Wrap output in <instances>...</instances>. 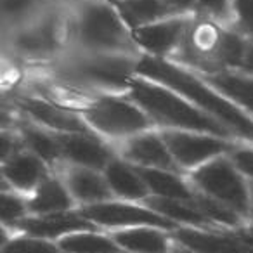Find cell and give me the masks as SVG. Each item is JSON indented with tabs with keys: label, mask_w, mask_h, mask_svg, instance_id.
Returning <instances> with one entry per match:
<instances>
[{
	"label": "cell",
	"mask_w": 253,
	"mask_h": 253,
	"mask_svg": "<svg viewBox=\"0 0 253 253\" xmlns=\"http://www.w3.org/2000/svg\"><path fill=\"white\" fill-rule=\"evenodd\" d=\"M137 73L187 97L193 104L200 106L203 111L210 113V116L227 126L232 134L253 142V120L196 77L158 57H142L137 63Z\"/></svg>",
	"instance_id": "1"
},
{
	"label": "cell",
	"mask_w": 253,
	"mask_h": 253,
	"mask_svg": "<svg viewBox=\"0 0 253 253\" xmlns=\"http://www.w3.org/2000/svg\"><path fill=\"white\" fill-rule=\"evenodd\" d=\"M128 87H130L132 101L162 125L213 134L222 139L231 135L227 126H224L213 116L203 115L191 102L180 99V95L172 88L156 85V82L148 78L130 80Z\"/></svg>",
	"instance_id": "2"
},
{
	"label": "cell",
	"mask_w": 253,
	"mask_h": 253,
	"mask_svg": "<svg viewBox=\"0 0 253 253\" xmlns=\"http://www.w3.org/2000/svg\"><path fill=\"white\" fill-rule=\"evenodd\" d=\"M78 39L82 45L92 50L116 52L132 49L122 19L104 4H88L82 11L78 21Z\"/></svg>",
	"instance_id": "3"
},
{
	"label": "cell",
	"mask_w": 253,
	"mask_h": 253,
	"mask_svg": "<svg viewBox=\"0 0 253 253\" xmlns=\"http://www.w3.org/2000/svg\"><path fill=\"white\" fill-rule=\"evenodd\" d=\"M193 180L215 200L229 205L238 213H246L250 208V196L245 180L232 163L224 158H215L201 165L193 173Z\"/></svg>",
	"instance_id": "4"
},
{
	"label": "cell",
	"mask_w": 253,
	"mask_h": 253,
	"mask_svg": "<svg viewBox=\"0 0 253 253\" xmlns=\"http://www.w3.org/2000/svg\"><path fill=\"white\" fill-rule=\"evenodd\" d=\"M85 118L94 128L108 135H130L149 126L148 113L135 102L116 97H102L85 111Z\"/></svg>",
	"instance_id": "5"
},
{
	"label": "cell",
	"mask_w": 253,
	"mask_h": 253,
	"mask_svg": "<svg viewBox=\"0 0 253 253\" xmlns=\"http://www.w3.org/2000/svg\"><path fill=\"white\" fill-rule=\"evenodd\" d=\"M134 71H137L135 61L126 56H111V54L85 57L70 68L71 77L77 80L108 88L130 85V75Z\"/></svg>",
	"instance_id": "6"
},
{
	"label": "cell",
	"mask_w": 253,
	"mask_h": 253,
	"mask_svg": "<svg viewBox=\"0 0 253 253\" xmlns=\"http://www.w3.org/2000/svg\"><path fill=\"white\" fill-rule=\"evenodd\" d=\"M82 215L90 222L106 227H128V225H151V227L173 229L170 218L155 210L123 203H92L82 210Z\"/></svg>",
	"instance_id": "7"
},
{
	"label": "cell",
	"mask_w": 253,
	"mask_h": 253,
	"mask_svg": "<svg viewBox=\"0 0 253 253\" xmlns=\"http://www.w3.org/2000/svg\"><path fill=\"white\" fill-rule=\"evenodd\" d=\"M163 141L167 142L170 153L177 165L191 167L201 165L208 160L215 158L217 155H222L229 149V144L222 141L217 135H201L191 134V132H163Z\"/></svg>",
	"instance_id": "8"
},
{
	"label": "cell",
	"mask_w": 253,
	"mask_h": 253,
	"mask_svg": "<svg viewBox=\"0 0 253 253\" xmlns=\"http://www.w3.org/2000/svg\"><path fill=\"white\" fill-rule=\"evenodd\" d=\"M177 241L193 253H253V245L236 236H218L198 229H177Z\"/></svg>",
	"instance_id": "9"
},
{
	"label": "cell",
	"mask_w": 253,
	"mask_h": 253,
	"mask_svg": "<svg viewBox=\"0 0 253 253\" xmlns=\"http://www.w3.org/2000/svg\"><path fill=\"white\" fill-rule=\"evenodd\" d=\"M125 155L146 169H163L172 172L177 167L167 142L156 134H142L130 139L125 148Z\"/></svg>",
	"instance_id": "10"
},
{
	"label": "cell",
	"mask_w": 253,
	"mask_h": 253,
	"mask_svg": "<svg viewBox=\"0 0 253 253\" xmlns=\"http://www.w3.org/2000/svg\"><path fill=\"white\" fill-rule=\"evenodd\" d=\"M21 227L37 238H57V236L73 234V232L90 231L92 224L84 215L57 211V213H47L37 218H26L21 222Z\"/></svg>",
	"instance_id": "11"
},
{
	"label": "cell",
	"mask_w": 253,
	"mask_h": 253,
	"mask_svg": "<svg viewBox=\"0 0 253 253\" xmlns=\"http://www.w3.org/2000/svg\"><path fill=\"white\" fill-rule=\"evenodd\" d=\"M186 28L187 21H184V19L158 21L153 23V25H146L137 28L135 40L151 54L162 56V54L170 52L180 42Z\"/></svg>",
	"instance_id": "12"
},
{
	"label": "cell",
	"mask_w": 253,
	"mask_h": 253,
	"mask_svg": "<svg viewBox=\"0 0 253 253\" xmlns=\"http://www.w3.org/2000/svg\"><path fill=\"white\" fill-rule=\"evenodd\" d=\"M59 142L64 155L80 167L104 169L111 162L108 149L87 134H63Z\"/></svg>",
	"instance_id": "13"
},
{
	"label": "cell",
	"mask_w": 253,
	"mask_h": 253,
	"mask_svg": "<svg viewBox=\"0 0 253 253\" xmlns=\"http://www.w3.org/2000/svg\"><path fill=\"white\" fill-rule=\"evenodd\" d=\"M21 106L33 118L50 128H56L64 134H87L84 122L73 111H68L49 102L37 101V99H25L21 101Z\"/></svg>",
	"instance_id": "14"
},
{
	"label": "cell",
	"mask_w": 253,
	"mask_h": 253,
	"mask_svg": "<svg viewBox=\"0 0 253 253\" xmlns=\"http://www.w3.org/2000/svg\"><path fill=\"white\" fill-rule=\"evenodd\" d=\"M113 238L118 246L134 253H167L169 250L167 236L158 229L146 227V225L120 231Z\"/></svg>",
	"instance_id": "15"
},
{
	"label": "cell",
	"mask_w": 253,
	"mask_h": 253,
	"mask_svg": "<svg viewBox=\"0 0 253 253\" xmlns=\"http://www.w3.org/2000/svg\"><path fill=\"white\" fill-rule=\"evenodd\" d=\"M106 180H108L111 191L123 198H146L148 196V186L141 177L139 170H132L128 165L122 162H109L106 167Z\"/></svg>",
	"instance_id": "16"
},
{
	"label": "cell",
	"mask_w": 253,
	"mask_h": 253,
	"mask_svg": "<svg viewBox=\"0 0 253 253\" xmlns=\"http://www.w3.org/2000/svg\"><path fill=\"white\" fill-rule=\"evenodd\" d=\"M141 177L144 179L146 186L149 191L162 198H172V200H182V201H191L194 194L191 193L189 187L184 184V180L180 177H177L170 170L163 169H137Z\"/></svg>",
	"instance_id": "17"
},
{
	"label": "cell",
	"mask_w": 253,
	"mask_h": 253,
	"mask_svg": "<svg viewBox=\"0 0 253 253\" xmlns=\"http://www.w3.org/2000/svg\"><path fill=\"white\" fill-rule=\"evenodd\" d=\"M122 18L134 28L153 25L172 11L165 0H118Z\"/></svg>",
	"instance_id": "18"
},
{
	"label": "cell",
	"mask_w": 253,
	"mask_h": 253,
	"mask_svg": "<svg viewBox=\"0 0 253 253\" xmlns=\"http://www.w3.org/2000/svg\"><path fill=\"white\" fill-rule=\"evenodd\" d=\"M4 175L12 186L32 189L43 177L42 160L35 155H16L5 162Z\"/></svg>",
	"instance_id": "19"
},
{
	"label": "cell",
	"mask_w": 253,
	"mask_h": 253,
	"mask_svg": "<svg viewBox=\"0 0 253 253\" xmlns=\"http://www.w3.org/2000/svg\"><path fill=\"white\" fill-rule=\"evenodd\" d=\"M70 189L75 198L87 203H101L109 196V184L90 169H77L70 173Z\"/></svg>",
	"instance_id": "20"
},
{
	"label": "cell",
	"mask_w": 253,
	"mask_h": 253,
	"mask_svg": "<svg viewBox=\"0 0 253 253\" xmlns=\"http://www.w3.org/2000/svg\"><path fill=\"white\" fill-rule=\"evenodd\" d=\"M71 207V198L59 180L45 179L40 182L33 200L30 201V208L37 213H57Z\"/></svg>",
	"instance_id": "21"
},
{
	"label": "cell",
	"mask_w": 253,
	"mask_h": 253,
	"mask_svg": "<svg viewBox=\"0 0 253 253\" xmlns=\"http://www.w3.org/2000/svg\"><path fill=\"white\" fill-rule=\"evenodd\" d=\"M148 205L151 210L158 211L160 215L170 218V220L177 222H186V224L193 225H207L208 218L200 208H194L187 205V201L182 200H172V198H162L156 196L148 200Z\"/></svg>",
	"instance_id": "22"
},
{
	"label": "cell",
	"mask_w": 253,
	"mask_h": 253,
	"mask_svg": "<svg viewBox=\"0 0 253 253\" xmlns=\"http://www.w3.org/2000/svg\"><path fill=\"white\" fill-rule=\"evenodd\" d=\"M59 248L66 253H118V246L111 239L94 232H73L59 241Z\"/></svg>",
	"instance_id": "23"
},
{
	"label": "cell",
	"mask_w": 253,
	"mask_h": 253,
	"mask_svg": "<svg viewBox=\"0 0 253 253\" xmlns=\"http://www.w3.org/2000/svg\"><path fill=\"white\" fill-rule=\"evenodd\" d=\"M210 82L222 94L229 95L238 104L253 113V78L220 73L217 77H210Z\"/></svg>",
	"instance_id": "24"
},
{
	"label": "cell",
	"mask_w": 253,
	"mask_h": 253,
	"mask_svg": "<svg viewBox=\"0 0 253 253\" xmlns=\"http://www.w3.org/2000/svg\"><path fill=\"white\" fill-rule=\"evenodd\" d=\"M25 139H26V144L33 151V155L39 156L43 162H54L63 153L61 142L52 139L50 135H47L45 132L39 130V128H26Z\"/></svg>",
	"instance_id": "25"
},
{
	"label": "cell",
	"mask_w": 253,
	"mask_h": 253,
	"mask_svg": "<svg viewBox=\"0 0 253 253\" xmlns=\"http://www.w3.org/2000/svg\"><path fill=\"white\" fill-rule=\"evenodd\" d=\"M196 205L201 211L205 213V217L208 220L218 222L224 225H238L239 224V215L234 208H231L229 205L222 203V201L215 200L211 196H198Z\"/></svg>",
	"instance_id": "26"
},
{
	"label": "cell",
	"mask_w": 253,
	"mask_h": 253,
	"mask_svg": "<svg viewBox=\"0 0 253 253\" xmlns=\"http://www.w3.org/2000/svg\"><path fill=\"white\" fill-rule=\"evenodd\" d=\"M4 253H59V248L42 238L12 239L4 246Z\"/></svg>",
	"instance_id": "27"
},
{
	"label": "cell",
	"mask_w": 253,
	"mask_h": 253,
	"mask_svg": "<svg viewBox=\"0 0 253 253\" xmlns=\"http://www.w3.org/2000/svg\"><path fill=\"white\" fill-rule=\"evenodd\" d=\"M26 207L18 196H11V194H4L2 196V220L4 224H11V222H18L19 218L25 215Z\"/></svg>",
	"instance_id": "28"
},
{
	"label": "cell",
	"mask_w": 253,
	"mask_h": 253,
	"mask_svg": "<svg viewBox=\"0 0 253 253\" xmlns=\"http://www.w3.org/2000/svg\"><path fill=\"white\" fill-rule=\"evenodd\" d=\"M234 9L243 28L253 32V0H234Z\"/></svg>",
	"instance_id": "29"
},
{
	"label": "cell",
	"mask_w": 253,
	"mask_h": 253,
	"mask_svg": "<svg viewBox=\"0 0 253 253\" xmlns=\"http://www.w3.org/2000/svg\"><path fill=\"white\" fill-rule=\"evenodd\" d=\"M232 162L236 169L253 179V149H238L232 153Z\"/></svg>",
	"instance_id": "30"
},
{
	"label": "cell",
	"mask_w": 253,
	"mask_h": 253,
	"mask_svg": "<svg viewBox=\"0 0 253 253\" xmlns=\"http://www.w3.org/2000/svg\"><path fill=\"white\" fill-rule=\"evenodd\" d=\"M198 4L215 18H227L229 0H198Z\"/></svg>",
	"instance_id": "31"
},
{
	"label": "cell",
	"mask_w": 253,
	"mask_h": 253,
	"mask_svg": "<svg viewBox=\"0 0 253 253\" xmlns=\"http://www.w3.org/2000/svg\"><path fill=\"white\" fill-rule=\"evenodd\" d=\"M30 4V0H4V7L7 12H21Z\"/></svg>",
	"instance_id": "32"
},
{
	"label": "cell",
	"mask_w": 253,
	"mask_h": 253,
	"mask_svg": "<svg viewBox=\"0 0 253 253\" xmlns=\"http://www.w3.org/2000/svg\"><path fill=\"white\" fill-rule=\"evenodd\" d=\"M241 68L246 71H250V73H253V45H250L248 49H246V54H245V59H243Z\"/></svg>",
	"instance_id": "33"
},
{
	"label": "cell",
	"mask_w": 253,
	"mask_h": 253,
	"mask_svg": "<svg viewBox=\"0 0 253 253\" xmlns=\"http://www.w3.org/2000/svg\"><path fill=\"white\" fill-rule=\"evenodd\" d=\"M167 4L170 7H175V9H189L193 5L194 0H165Z\"/></svg>",
	"instance_id": "34"
},
{
	"label": "cell",
	"mask_w": 253,
	"mask_h": 253,
	"mask_svg": "<svg viewBox=\"0 0 253 253\" xmlns=\"http://www.w3.org/2000/svg\"><path fill=\"white\" fill-rule=\"evenodd\" d=\"M9 155H11V139H9L7 135H4V137H2V156L7 160Z\"/></svg>",
	"instance_id": "35"
},
{
	"label": "cell",
	"mask_w": 253,
	"mask_h": 253,
	"mask_svg": "<svg viewBox=\"0 0 253 253\" xmlns=\"http://www.w3.org/2000/svg\"><path fill=\"white\" fill-rule=\"evenodd\" d=\"M245 239H246L248 243H252V245H253V229L250 231V236H248V238H245Z\"/></svg>",
	"instance_id": "36"
}]
</instances>
